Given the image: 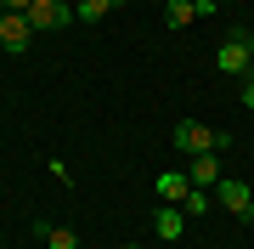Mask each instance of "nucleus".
<instances>
[{
  "mask_svg": "<svg viewBox=\"0 0 254 249\" xmlns=\"http://www.w3.org/2000/svg\"><path fill=\"white\" fill-rule=\"evenodd\" d=\"M215 6H232V0H215Z\"/></svg>",
  "mask_w": 254,
  "mask_h": 249,
  "instance_id": "17",
  "label": "nucleus"
},
{
  "mask_svg": "<svg viewBox=\"0 0 254 249\" xmlns=\"http://www.w3.org/2000/svg\"><path fill=\"white\" fill-rule=\"evenodd\" d=\"M181 210H187V215H203V210H209V187H192V193L181 198Z\"/></svg>",
  "mask_w": 254,
  "mask_h": 249,
  "instance_id": "12",
  "label": "nucleus"
},
{
  "mask_svg": "<svg viewBox=\"0 0 254 249\" xmlns=\"http://www.w3.org/2000/svg\"><path fill=\"white\" fill-rule=\"evenodd\" d=\"M0 17H6V6H0Z\"/></svg>",
  "mask_w": 254,
  "mask_h": 249,
  "instance_id": "18",
  "label": "nucleus"
},
{
  "mask_svg": "<svg viewBox=\"0 0 254 249\" xmlns=\"http://www.w3.org/2000/svg\"><path fill=\"white\" fill-rule=\"evenodd\" d=\"M34 232L46 238V249H79V232H73V227H51V221H34Z\"/></svg>",
  "mask_w": 254,
  "mask_h": 249,
  "instance_id": "9",
  "label": "nucleus"
},
{
  "mask_svg": "<svg viewBox=\"0 0 254 249\" xmlns=\"http://www.w3.org/2000/svg\"><path fill=\"white\" fill-rule=\"evenodd\" d=\"M243 80H249V85H243V108L254 113V74H243Z\"/></svg>",
  "mask_w": 254,
  "mask_h": 249,
  "instance_id": "13",
  "label": "nucleus"
},
{
  "mask_svg": "<svg viewBox=\"0 0 254 249\" xmlns=\"http://www.w3.org/2000/svg\"><path fill=\"white\" fill-rule=\"evenodd\" d=\"M125 249H147V244H125Z\"/></svg>",
  "mask_w": 254,
  "mask_h": 249,
  "instance_id": "16",
  "label": "nucleus"
},
{
  "mask_svg": "<svg viewBox=\"0 0 254 249\" xmlns=\"http://www.w3.org/2000/svg\"><path fill=\"white\" fill-rule=\"evenodd\" d=\"M215 204L232 210V215H243L254 204V193H249V181H237V175H220V181H215Z\"/></svg>",
  "mask_w": 254,
  "mask_h": 249,
  "instance_id": "5",
  "label": "nucleus"
},
{
  "mask_svg": "<svg viewBox=\"0 0 254 249\" xmlns=\"http://www.w3.org/2000/svg\"><path fill=\"white\" fill-rule=\"evenodd\" d=\"M175 148L192 153V159H198V153H220V148H226V130L198 125V119H181V125H175Z\"/></svg>",
  "mask_w": 254,
  "mask_h": 249,
  "instance_id": "2",
  "label": "nucleus"
},
{
  "mask_svg": "<svg viewBox=\"0 0 254 249\" xmlns=\"http://www.w3.org/2000/svg\"><path fill=\"white\" fill-rule=\"evenodd\" d=\"M153 193H158V204H181V198L192 193V181H187V170H158Z\"/></svg>",
  "mask_w": 254,
  "mask_h": 249,
  "instance_id": "7",
  "label": "nucleus"
},
{
  "mask_svg": "<svg viewBox=\"0 0 254 249\" xmlns=\"http://www.w3.org/2000/svg\"><path fill=\"white\" fill-rule=\"evenodd\" d=\"M215 68L220 74H249L254 68V28H232L226 40L215 46Z\"/></svg>",
  "mask_w": 254,
  "mask_h": 249,
  "instance_id": "1",
  "label": "nucleus"
},
{
  "mask_svg": "<svg viewBox=\"0 0 254 249\" xmlns=\"http://www.w3.org/2000/svg\"><path fill=\"white\" fill-rule=\"evenodd\" d=\"M63 23H73V6H63V0H34V6H28V28H34V34L63 28Z\"/></svg>",
  "mask_w": 254,
  "mask_h": 249,
  "instance_id": "3",
  "label": "nucleus"
},
{
  "mask_svg": "<svg viewBox=\"0 0 254 249\" xmlns=\"http://www.w3.org/2000/svg\"><path fill=\"white\" fill-rule=\"evenodd\" d=\"M192 17H198V6H192V0H164V23H170V28H187Z\"/></svg>",
  "mask_w": 254,
  "mask_h": 249,
  "instance_id": "10",
  "label": "nucleus"
},
{
  "mask_svg": "<svg viewBox=\"0 0 254 249\" xmlns=\"http://www.w3.org/2000/svg\"><path fill=\"white\" fill-rule=\"evenodd\" d=\"M243 221H249V227H254V204H249V210H243Z\"/></svg>",
  "mask_w": 254,
  "mask_h": 249,
  "instance_id": "15",
  "label": "nucleus"
},
{
  "mask_svg": "<svg viewBox=\"0 0 254 249\" xmlns=\"http://www.w3.org/2000/svg\"><path fill=\"white\" fill-rule=\"evenodd\" d=\"M187 181L192 187H209V193H215V181H220V165H215V153H198L187 165Z\"/></svg>",
  "mask_w": 254,
  "mask_h": 249,
  "instance_id": "8",
  "label": "nucleus"
},
{
  "mask_svg": "<svg viewBox=\"0 0 254 249\" xmlns=\"http://www.w3.org/2000/svg\"><path fill=\"white\" fill-rule=\"evenodd\" d=\"M28 40H34L28 17H23V11H6V17H0V46H6L11 57H17V51H28Z\"/></svg>",
  "mask_w": 254,
  "mask_h": 249,
  "instance_id": "6",
  "label": "nucleus"
},
{
  "mask_svg": "<svg viewBox=\"0 0 254 249\" xmlns=\"http://www.w3.org/2000/svg\"><path fill=\"white\" fill-rule=\"evenodd\" d=\"M153 232H158V244H181L187 210H181V204H158V210H153Z\"/></svg>",
  "mask_w": 254,
  "mask_h": 249,
  "instance_id": "4",
  "label": "nucleus"
},
{
  "mask_svg": "<svg viewBox=\"0 0 254 249\" xmlns=\"http://www.w3.org/2000/svg\"><path fill=\"white\" fill-rule=\"evenodd\" d=\"M0 6H6V11H23V17H28V6H34V0H0Z\"/></svg>",
  "mask_w": 254,
  "mask_h": 249,
  "instance_id": "14",
  "label": "nucleus"
},
{
  "mask_svg": "<svg viewBox=\"0 0 254 249\" xmlns=\"http://www.w3.org/2000/svg\"><path fill=\"white\" fill-rule=\"evenodd\" d=\"M108 6H113V0H79L73 17H79V23H102V17H108Z\"/></svg>",
  "mask_w": 254,
  "mask_h": 249,
  "instance_id": "11",
  "label": "nucleus"
}]
</instances>
